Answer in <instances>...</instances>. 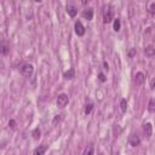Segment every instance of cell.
Instances as JSON below:
<instances>
[{"mask_svg":"<svg viewBox=\"0 0 155 155\" xmlns=\"http://www.w3.org/2000/svg\"><path fill=\"white\" fill-rule=\"evenodd\" d=\"M93 110V103H87L86 105H85V114L86 115H88V114H91V112Z\"/></svg>","mask_w":155,"mask_h":155,"instance_id":"e0dca14e","label":"cell"},{"mask_svg":"<svg viewBox=\"0 0 155 155\" xmlns=\"http://www.w3.org/2000/svg\"><path fill=\"white\" fill-rule=\"evenodd\" d=\"M83 155H95V147H93V144H90L85 149Z\"/></svg>","mask_w":155,"mask_h":155,"instance_id":"5bb4252c","label":"cell"},{"mask_svg":"<svg viewBox=\"0 0 155 155\" xmlns=\"http://www.w3.org/2000/svg\"><path fill=\"white\" fill-rule=\"evenodd\" d=\"M46 150H47V145H39L38 148H35L34 149V155H45V153H46Z\"/></svg>","mask_w":155,"mask_h":155,"instance_id":"30bf717a","label":"cell"},{"mask_svg":"<svg viewBox=\"0 0 155 155\" xmlns=\"http://www.w3.org/2000/svg\"><path fill=\"white\" fill-rule=\"evenodd\" d=\"M148 110L150 113H155V97H153V98L149 101V103H148Z\"/></svg>","mask_w":155,"mask_h":155,"instance_id":"9a60e30c","label":"cell"},{"mask_svg":"<svg viewBox=\"0 0 155 155\" xmlns=\"http://www.w3.org/2000/svg\"><path fill=\"white\" fill-rule=\"evenodd\" d=\"M60 116H61V115H56V118H55V120H53V124H56V122H57V120L60 121V119H61Z\"/></svg>","mask_w":155,"mask_h":155,"instance_id":"484cf974","label":"cell"},{"mask_svg":"<svg viewBox=\"0 0 155 155\" xmlns=\"http://www.w3.org/2000/svg\"><path fill=\"white\" fill-rule=\"evenodd\" d=\"M63 78L66 79V80H73V79H74L75 78V70H74V68H70L69 70L64 72Z\"/></svg>","mask_w":155,"mask_h":155,"instance_id":"9c48e42d","label":"cell"},{"mask_svg":"<svg viewBox=\"0 0 155 155\" xmlns=\"http://www.w3.org/2000/svg\"><path fill=\"white\" fill-rule=\"evenodd\" d=\"M120 108H121L122 113H126V110H127V102H126V100H121L120 101Z\"/></svg>","mask_w":155,"mask_h":155,"instance_id":"ac0fdd59","label":"cell"},{"mask_svg":"<svg viewBox=\"0 0 155 155\" xmlns=\"http://www.w3.org/2000/svg\"><path fill=\"white\" fill-rule=\"evenodd\" d=\"M103 66H104V69H105V70H108V69H109V64H108L107 62H104V63H103Z\"/></svg>","mask_w":155,"mask_h":155,"instance_id":"d4e9b609","label":"cell"},{"mask_svg":"<svg viewBox=\"0 0 155 155\" xmlns=\"http://www.w3.org/2000/svg\"><path fill=\"white\" fill-rule=\"evenodd\" d=\"M144 53H145V56H148V57L154 56V55H155V47L151 46V45L147 46V47H145V50H144Z\"/></svg>","mask_w":155,"mask_h":155,"instance_id":"7c38bea8","label":"cell"},{"mask_svg":"<svg viewBox=\"0 0 155 155\" xmlns=\"http://www.w3.org/2000/svg\"><path fill=\"white\" fill-rule=\"evenodd\" d=\"M144 133L148 138L151 137V135H153V126H151L150 122H147V124L144 125Z\"/></svg>","mask_w":155,"mask_h":155,"instance_id":"8fae6325","label":"cell"},{"mask_svg":"<svg viewBox=\"0 0 155 155\" xmlns=\"http://www.w3.org/2000/svg\"><path fill=\"white\" fill-rule=\"evenodd\" d=\"M135 55H136V50H131V51L128 52V56H130V57H133Z\"/></svg>","mask_w":155,"mask_h":155,"instance_id":"cb8c5ba5","label":"cell"},{"mask_svg":"<svg viewBox=\"0 0 155 155\" xmlns=\"http://www.w3.org/2000/svg\"><path fill=\"white\" fill-rule=\"evenodd\" d=\"M113 28H114V30H115V32H119L121 29V21H120V18L114 20V26H113Z\"/></svg>","mask_w":155,"mask_h":155,"instance_id":"2e32d148","label":"cell"},{"mask_svg":"<svg viewBox=\"0 0 155 155\" xmlns=\"http://www.w3.org/2000/svg\"><path fill=\"white\" fill-rule=\"evenodd\" d=\"M66 10H67V12H68V15L70 16V17H75V16L78 15V9L74 5H67Z\"/></svg>","mask_w":155,"mask_h":155,"instance_id":"ba28073f","label":"cell"},{"mask_svg":"<svg viewBox=\"0 0 155 155\" xmlns=\"http://www.w3.org/2000/svg\"><path fill=\"white\" fill-rule=\"evenodd\" d=\"M150 88L153 90V91H155V78H153L150 80Z\"/></svg>","mask_w":155,"mask_h":155,"instance_id":"603a6c76","label":"cell"},{"mask_svg":"<svg viewBox=\"0 0 155 155\" xmlns=\"http://www.w3.org/2000/svg\"><path fill=\"white\" fill-rule=\"evenodd\" d=\"M20 70H21V74H22L23 76L29 78V76H32V74H33L34 67L32 66L30 63H24V64H22V66H21Z\"/></svg>","mask_w":155,"mask_h":155,"instance_id":"6da1fadb","label":"cell"},{"mask_svg":"<svg viewBox=\"0 0 155 155\" xmlns=\"http://www.w3.org/2000/svg\"><path fill=\"white\" fill-rule=\"evenodd\" d=\"M32 136H33V140L35 141H39L40 140V137H41V131H40V128L36 127L33 130V132H32Z\"/></svg>","mask_w":155,"mask_h":155,"instance_id":"4fadbf2b","label":"cell"},{"mask_svg":"<svg viewBox=\"0 0 155 155\" xmlns=\"http://www.w3.org/2000/svg\"><path fill=\"white\" fill-rule=\"evenodd\" d=\"M83 17L87 21H91L93 18V9H91V7H88V9L84 10L83 11Z\"/></svg>","mask_w":155,"mask_h":155,"instance_id":"52a82bcc","label":"cell"},{"mask_svg":"<svg viewBox=\"0 0 155 155\" xmlns=\"http://www.w3.org/2000/svg\"><path fill=\"white\" fill-rule=\"evenodd\" d=\"M1 53H3L4 56H6L7 53H9V46H7L4 41L1 43Z\"/></svg>","mask_w":155,"mask_h":155,"instance_id":"d6986e66","label":"cell"},{"mask_svg":"<svg viewBox=\"0 0 155 155\" xmlns=\"http://www.w3.org/2000/svg\"><path fill=\"white\" fill-rule=\"evenodd\" d=\"M149 12L151 15H155V3H151L150 6H149Z\"/></svg>","mask_w":155,"mask_h":155,"instance_id":"7402d4cb","label":"cell"},{"mask_svg":"<svg viewBox=\"0 0 155 155\" xmlns=\"http://www.w3.org/2000/svg\"><path fill=\"white\" fill-rule=\"evenodd\" d=\"M144 81H145V75L143 74L142 72H138L136 76H135V84L138 85V86H141L144 84Z\"/></svg>","mask_w":155,"mask_h":155,"instance_id":"8992f818","label":"cell"},{"mask_svg":"<svg viewBox=\"0 0 155 155\" xmlns=\"http://www.w3.org/2000/svg\"><path fill=\"white\" fill-rule=\"evenodd\" d=\"M128 143H130V145H132V147L140 145V143H141L140 136H138L137 133H131L128 136Z\"/></svg>","mask_w":155,"mask_h":155,"instance_id":"277c9868","label":"cell"},{"mask_svg":"<svg viewBox=\"0 0 155 155\" xmlns=\"http://www.w3.org/2000/svg\"><path fill=\"white\" fill-rule=\"evenodd\" d=\"M69 103V97L66 93H61L58 97H57V107L58 108H64L66 105Z\"/></svg>","mask_w":155,"mask_h":155,"instance_id":"7a4b0ae2","label":"cell"},{"mask_svg":"<svg viewBox=\"0 0 155 155\" xmlns=\"http://www.w3.org/2000/svg\"><path fill=\"white\" fill-rule=\"evenodd\" d=\"M114 20V13H113V10L110 9V7H108L107 10L104 11L103 13V22L107 24V23H110L112 21Z\"/></svg>","mask_w":155,"mask_h":155,"instance_id":"3957f363","label":"cell"},{"mask_svg":"<svg viewBox=\"0 0 155 155\" xmlns=\"http://www.w3.org/2000/svg\"><path fill=\"white\" fill-rule=\"evenodd\" d=\"M74 29H75V33L78 36H83L85 34V27L83 26V23L80 21H76L74 24Z\"/></svg>","mask_w":155,"mask_h":155,"instance_id":"5b68a950","label":"cell"},{"mask_svg":"<svg viewBox=\"0 0 155 155\" xmlns=\"http://www.w3.org/2000/svg\"><path fill=\"white\" fill-rule=\"evenodd\" d=\"M98 80L101 81V83H105V81H107V78H105V75L103 74V73H100V74H98Z\"/></svg>","mask_w":155,"mask_h":155,"instance_id":"44dd1931","label":"cell"},{"mask_svg":"<svg viewBox=\"0 0 155 155\" xmlns=\"http://www.w3.org/2000/svg\"><path fill=\"white\" fill-rule=\"evenodd\" d=\"M9 126H10L11 130H16V126H17V124H16V121L13 119H11L10 122H9Z\"/></svg>","mask_w":155,"mask_h":155,"instance_id":"ffe728a7","label":"cell"}]
</instances>
